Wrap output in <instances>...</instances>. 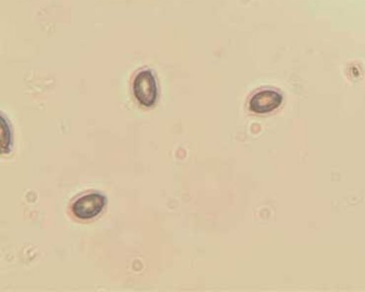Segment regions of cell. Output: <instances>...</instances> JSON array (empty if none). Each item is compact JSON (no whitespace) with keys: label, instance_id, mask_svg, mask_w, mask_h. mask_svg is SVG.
<instances>
[{"label":"cell","instance_id":"cell-1","mask_svg":"<svg viewBox=\"0 0 365 292\" xmlns=\"http://www.w3.org/2000/svg\"><path fill=\"white\" fill-rule=\"evenodd\" d=\"M133 91L135 99L146 107L155 104L158 89L155 76L150 70L140 71L135 77Z\"/></svg>","mask_w":365,"mask_h":292},{"label":"cell","instance_id":"cell-2","mask_svg":"<svg viewBox=\"0 0 365 292\" xmlns=\"http://www.w3.org/2000/svg\"><path fill=\"white\" fill-rule=\"evenodd\" d=\"M106 203V197L93 193L78 198L72 206L73 214L81 219H90L98 216Z\"/></svg>","mask_w":365,"mask_h":292},{"label":"cell","instance_id":"cell-3","mask_svg":"<svg viewBox=\"0 0 365 292\" xmlns=\"http://www.w3.org/2000/svg\"><path fill=\"white\" fill-rule=\"evenodd\" d=\"M282 96L274 90H263L255 94L249 102L250 109L256 114H265L277 109Z\"/></svg>","mask_w":365,"mask_h":292}]
</instances>
